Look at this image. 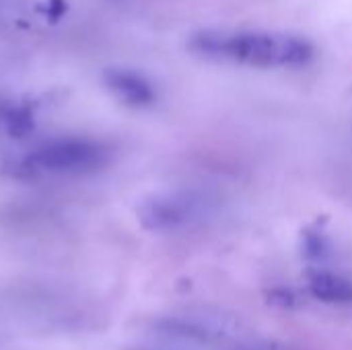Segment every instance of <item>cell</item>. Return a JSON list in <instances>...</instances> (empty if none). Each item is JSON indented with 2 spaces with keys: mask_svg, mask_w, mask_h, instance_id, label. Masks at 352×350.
<instances>
[{
  "mask_svg": "<svg viewBox=\"0 0 352 350\" xmlns=\"http://www.w3.org/2000/svg\"><path fill=\"white\" fill-rule=\"evenodd\" d=\"M190 45L200 56L256 68H299L316 54L307 39L264 31H204Z\"/></svg>",
  "mask_w": 352,
  "mask_h": 350,
  "instance_id": "obj_1",
  "label": "cell"
},
{
  "mask_svg": "<svg viewBox=\"0 0 352 350\" xmlns=\"http://www.w3.org/2000/svg\"><path fill=\"white\" fill-rule=\"evenodd\" d=\"M217 208V198L200 190H171L146 198L138 219L153 233H177L204 223Z\"/></svg>",
  "mask_w": 352,
  "mask_h": 350,
  "instance_id": "obj_2",
  "label": "cell"
},
{
  "mask_svg": "<svg viewBox=\"0 0 352 350\" xmlns=\"http://www.w3.org/2000/svg\"><path fill=\"white\" fill-rule=\"evenodd\" d=\"M29 161L43 171L87 173L107 163V149L85 138H60L35 149Z\"/></svg>",
  "mask_w": 352,
  "mask_h": 350,
  "instance_id": "obj_3",
  "label": "cell"
},
{
  "mask_svg": "<svg viewBox=\"0 0 352 350\" xmlns=\"http://www.w3.org/2000/svg\"><path fill=\"white\" fill-rule=\"evenodd\" d=\"M153 328L161 336L202 347L225 344L235 334V324L225 316H167L157 320Z\"/></svg>",
  "mask_w": 352,
  "mask_h": 350,
  "instance_id": "obj_4",
  "label": "cell"
},
{
  "mask_svg": "<svg viewBox=\"0 0 352 350\" xmlns=\"http://www.w3.org/2000/svg\"><path fill=\"white\" fill-rule=\"evenodd\" d=\"M307 295L324 305L332 307H352V276L326 268L311 266L305 274Z\"/></svg>",
  "mask_w": 352,
  "mask_h": 350,
  "instance_id": "obj_5",
  "label": "cell"
},
{
  "mask_svg": "<svg viewBox=\"0 0 352 350\" xmlns=\"http://www.w3.org/2000/svg\"><path fill=\"white\" fill-rule=\"evenodd\" d=\"M105 85L109 91L130 107H148L157 99V91L151 80L128 68H113L105 72Z\"/></svg>",
  "mask_w": 352,
  "mask_h": 350,
  "instance_id": "obj_6",
  "label": "cell"
},
{
  "mask_svg": "<svg viewBox=\"0 0 352 350\" xmlns=\"http://www.w3.org/2000/svg\"><path fill=\"white\" fill-rule=\"evenodd\" d=\"M301 252L303 256L316 266H322L328 258H332V241L322 229H307L301 237Z\"/></svg>",
  "mask_w": 352,
  "mask_h": 350,
  "instance_id": "obj_7",
  "label": "cell"
},
{
  "mask_svg": "<svg viewBox=\"0 0 352 350\" xmlns=\"http://www.w3.org/2000/svg\"><path fill=\"white\" fill-rule=\"evenodd\" d=\"M266 301L272 307H278V309H285V311H293V309H299L303 305L301 293L297 289L285 287V285H278V287L268 289L266 291Z\"/></svg>",
  "mask_w": 352,
  "mask_h": 350,
  "instance_id": "obj_8",
  "label": "cell"
},
{
  "mask_svg": "<svg viewBox=\"0 0 352 350\" xmlns=\"http://www.w3.org/2000/svg\"><path fill=\"white\" fill-rule=\"evenodd\" d=\"M229 350H293L291 347L285 344H276V342H239Z\"/></svg>",
  "mask_w": 352,
  "mask_h": 350,
  "instance_id": "obj_9",
  "label": "cell"
},
{
  "mask_svg": "<svg viewBox=\"0 0 352 350\" xmlns=\"http://www.w3.org/2000/svg\"><path fill=\"white\" fill-rule=\"evenodd\" d=\"M132 350H155V349H132Z\"/></svg>",
  "mask_w": 352,
  "mask_h": 350,
  "instance_id": "obj_10",
  "label": "cell"
}]
</instances>
